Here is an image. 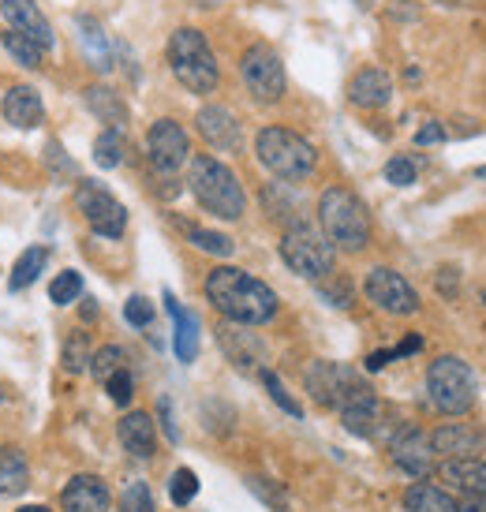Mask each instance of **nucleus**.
<instances>
[{
    "label": "nucleus",
    "mask_w": 486,
    "mask_h": 512,
    "mask_svg": "<svg viewBox=\"0 0 486 512\" xmlns=\"http://www.w3.org/2000/svg\"><path fill=\"white\" fill-rule=\"evenodd\" d=\"M483 303H486V296H483Z\"/></svg>",
    "instance_id": "54"
},
{
    "label": "nucleus",
    "mask_w": 486,
    "mask_h": 512,
    "mask_svg": "<svg viewBox=\"0 0 486 512\" xmlns=\"http://www.w3.org/2000/svg\"><path fill=\"white\" fill-rule=\"evenodd\" d=\"M0 400H4V393H0Z\"/></svg>",
    "instance_id": "53"
},
{
    "label": "nucleus",
    "mask_w": 486,
    "mask_h": 512,
    "mask_svg": "<svg viewBox=\"0 0 486 512\" xmlns=\"http://www.w3.org/2000/svg\"><path fill=\"white\" fill-rule=\"evenodd\" d=\"M363 292H367V299H371L374 307H382L386 314H415L419 311V296H415V288L404 281L401 273L386 270V266H378V270L367 273Z\"/></svg>",
    "instance_id": "11"
},
{
    "label": "nucleus",
    "mask_w": 486,
    "mask_h": 512,
    "mask_svg": "<svg viewBox=\"0 0 486 512\" xmlns=\"http://www.w3.org/2000/svg\"><path fill=\"white\" fill-rule=\"evenodd\" d=\"M442 139H445V128H442V124H427V128L415 135V143H419V146L442 143Z\"/></svg>",
    "instance_id": "43"
},
{
    "label": "nucleus",
    "mask_w": 486,
    "mask_h": 512,
    "mask_svg": "<svg viewBox=\"0 0 486 512\" xmlns=\"http://www.w3.org/2000/svg\"><path fill=\"white\" fill-rule=\"evenodd\" d=\"M389 98H393V79L382 68H363L348 83V101L359 109H382Z\"/></svg>",
    "instance_id": "19"
},
{
    "label": "nucleus",
    "mask_w": 486,
    "mask_h": 512,
    "mask_svg": "<svg viewBox=\"0 0 486 512\" xmlns=\"http://www.w3.org/2000/svg\"><path fill=\"white\" fill-rule=\"evenodd\" d=\"M206 299L236 326H262L277 314V292L236 266H217L206 277Z\"/></svg>",
    "instance_id": "1"
},
{
    "label": "nucleus",
    "mask_w": 486,
    "mask_h": 512,
    "mask_svg": "<svg viewBox=\"0 0 486 512\" xmlns=\"http://www.w3.org/2000/svg\"><path fill=\"white\" fill-rule=\"evenodd\" d=\"M86 109L98 116L101 124H109V131H120L128 124V105L109 86H86Z\"/></svg>",
    "instance_id": "25"
},
{
    "label": "nucleus",
    "mask_w": 486,
    "mask_h": 512,
    "mask_svg": "<svg viewBox=\"0 0 486 512\" xmlns=\"http://www.w3.org/2000/svg\"><path fill=\"white\" fill-rule=\"evenodd\" d=\"M247 486H251V490H255V494L262 501H270V505L277 512L285 509V494H281V490H277V486H273L270 479H255V475H251V479H247Z\"/></svg>",
    "instance_id": "42"
},
{
    "label": "nucleus",
    "mask_w": 486,
    "mask_h": 512,
    "mask_svg": "<svg viewBox=\"0 0 486 512\" xmlns=\"http://www.w3.org/2000/svg\"><path fill=\"white\" fill-rule=\"evenodd\" d=\"M262 385H266V389H270V397H273V404H277V408H285L288 415H296V419H300V404H296V400L288 397L285 393V385H281V378H277V374H273V370H266L262 367Z\"/></svg>",
    "instance_id": "38"
},
{
    "label": "nucleus",
    "mask_w": 486,
    "mask_h": 512,
    "mask_svg": "<svg viewBox=\"0 0 486 512\" xmlns=\"http://www.w3.org/2000/svg\"><path fill=\"white\" fill-rule=\"evenodd\" d=\"M169 68L180 79V86H187L191 94H210L217 79H221L214 49L206 42V34L195 27H180L169 38Z\"/></svg>",
    "instance_id": "5"
},
{
    "label": "nucleus",
    "mask_w": 486,
    "mask_h": 512,
    "mask_svg": "<svg viewBox=\"0 0 486 512\" xmlns=\"http://www.w3.org/2000/svg\"><path fill=\"white\" fill-rule=\"evenodd\" d=\"M438 292H442V296H457V270L438 273Z\"/></svg>",
    "instance_id": "44"
},
{
    "label": "nucleus",
    "mask_w": 486,
    "mask_h": 512,
    "mask_svg": "<svg viewBox=\"0 0 486 512\" xmlns=\"http://www.w3.org/2000/svg\"><path fill=\"white\" fill-rule=\"evenodd\" d=\"M30 486V464L27 456L12 449V445H4L0 449V498H15V494H23Z\"/></svg>",
    "instance_id": "26"
},
{
    "label": "nucleus",
    "mask_w": 486,
    "mask_h": 512,
    "mask_svg": "<svg viewBox=\"0 0 486 512\" xmlns=\"http://www.w3.org/2000/svg\"><path fill=\"white\" fill-rule=\"evenodd\" d=\"M479 176H486V169H479Z\"/></svg>",
    "instance_id": "52"
},
{
    "label": "nucleus",
    "mask_w": 486,
    "mask_h": 512,
    "mask_svg": "<svg viewBox=\"0 0 486 512\" xmlns=\"http://www.w3.org/2000/svg\"><path fill=\"white\" fill-rule=\"evenodd\" d=\"M457 512H486V494H468L457 505Z\"/></svg>",
    "instance_id": "47"
},
{
    "label": "nucleus",
    "mask_w": 486,
    "mask_h": 512,
    "mask_svg": "<svg viewBox=\"0 0 486 512\" xmlns=\"http://www.w3.org/2000/svg\"><path fill=\"white\" fill-rule=\"evenodd\" d=\"M199 494V475L191 468H180L176 475L169 479V498L172 505H187V501Z\"/></svg>",
    "instance_id": "36"
},
{
    "label": "nucleus",
    "mask_w": 486,
    "mask_h": 512,
    "mask_svg": "<svg viewBox=\"0 0 486 512\" xmlns=\"http://www.w3.org/2000/svg\"><path fill=\"white\" fill-rule=\"evenodd\" d=\"M45 262H49V247H27L23 255L15 258L12 277H8V288H12V292H23V288H30L45 273Z\"/></svg>",
    "instance_id": "28"
},
{
    "label": "nucleus",
    "mask_w": 486,
    "mask_h": 512,
    "mask_svg": "<svg viewBox=\"0 0 486 512\" xmlns=\"http://www.w3.org/2000/svg\"><path fill=\"white\" fill-rule=\"evenodd\" d=\"M199 135L206 143L214 146V150H240V124H236V116L229 109H221V105H206L199 109Z\"/></svg>",
    "instance_id": "17"
},
{
    "label": "nucleus",
    "mask_w": 486,
    "mask_h": 512,
    "mask_svg": "<svg viewBox=\"0 0 486 512\" xmlns=\"http://www.w3.org/2000/svg\"><path fill=\"white\" fill-rule=\"evenodd\" d=\"M105 393L113 397V404H131V397H135V382H131V370H116L113 378L105 382Z\"/></svg>",
    "instance_id": "39"
},
{
    "label": "nucleus",
    "mask_w": 486,
    "mask_h": 512,
    "mask_svg": "<svg viewBox=\"0 0 486 512\" xmlns=\"http://www.w3.org/2000/svg\"><path fill=\"white\" fill-rule=\"evenodd\" d=\"M75 206L83 210L86 225L94 228L98 236H105V240L124 236V228H128V210H124L105 187L94 184V180H79V187H75Z\"/></svg>",
    "instance_id": "10"
},
{
    "label": "nucleus",
    "mask_w": 486,
    "mask_h": 512,
    "mask_svg": "<svg viewBox=\"0 0 486 512\" xmlns=\"http://www.w3.org/2000/svg\"><path fill=\"white\" fill-rule=\"evenodd\" d=\"M0 12H4V19L12 23L15 34H23V38L38 45L42 53H49V49L57 45L49 19H45L42 8H38L34 0H4V4H0Z\"/></svg>",
    "instance_id": "14"
},
{
    "label": "nucleus",
    "mask_w": 486,
    "mask_h": 512,
    "mask_svg": "<svg viewBox=\"0 0 486 512\" xmlns=\"http://www.w3.org/2000/svg\"><path fill=\"white\" fill-rule=\"evenodd\" d=\"M79 292H83V277L75 270H64L53 277V285H49V299L57 303V307H68V303H75L79 299Z\"/></svg>",
    "instance_id": "33"
},
{
    "label": "nucleus",
    "mask_w": 486,
    "mask_h": 512,
    "mask_svg": "<svg viewBox=\"0 0 486 512\" xmlns=\"http://www.w3.org/2000/svg\"><path fill=\"white\" fill-rule=\"evenodd\" d=\"M389 453L397 460V468H404L408 475L423 479L434 471V449H430V438L419 427H401L389 441Z\"/></svg>",
    "instance_id": "13"
},
{
    "label": "nucleus",
    "mask_w": 486,
    "mask_h": 512,
    "mask_svg": "<svg viewBox=\"0 0 486 512\" xmlns=\"http://www.w3.org/2000/svg\"><path fill=\"white\" fill-rule=\"evenodd\" d=\"M158 412H161V419H165V434H169V441H176V427H172V419H169V400H161Z\"/></svg>",
    "instance_id": "49"
},
{
    "label": "nucleus",
    "mask_w": 486,
    "mask_h": 512,
    "mask_svg": "<svg viewBox=\"0 0 486 512\" xmlns=\"http://www.w3.org/2000/svg\"><path fill=\"white\" fill-rule=\"evenodd\" d=\"M404 509L408 512H457V501L449 498L442 486L415 483L404 490Z\"/></svg>",
    "instance_id": "27"
},
{
    "label": "nucleus",
    "mask_w": 486,
    "mask_h": 512,
    "mask_svg": "<svg viewBox=\"0 0 486 512\" xmlns=\"http://www.w3.org/2000/svg\"><path fill=\"white\" fill-rule=\"evenodd\" d=\"M307 389H311V397L322 408H337V412H348V408L378 400L371 385L363 382L352 367H344V363H315V367L307 370Z\"/></svg>",
    "instance_id": "7"
},
{
    "label": "nucleus",
    "mask_w": 486,
    "mask_h": 512,
    "mask_svg": "<svg viewBox=\"0 0 486 512\" xmlns=\"http://www.w3.org/2000/svg\"><path fill=\"white\" fill-rule=\"evenodd\" d=\"M217 341H221V348H225V356L236 363L240 370H251L262 363V341H258L255 333H247V329H240L236 322H229V326H221V333H217Z\"/></svg>",
    "instance_id": "20"
},
{
    "label": "nucleus",
    "mask_w": 486,
    "mask_h": 512,
    "mask_svg": "<svg viewBox=\"0 0 486 512\" xmlns=\"http://www.w3.org/2000/svg\"><path fill=\"white\" fill-rule=\"evenodd\" d=\"M165 307H169L172 322H176V356H180V363H191L199 356V318L184 311L172 292H165Z\"/></svg>",
    "instance_id": "24"
},
{
    "label": "nucleus",
    "mask_w": 486,
    "mask_h": 512,
    "mask_svg": "<svg viewBox=\"0 0 486 512\" xmlns=\"http://www.w3.org/2000/svg\"><path fill=\"white\" fill-rule=\"evenodd\" d=\"M60 363H64V370H68V374H83V370L90 367V348H86L83 333H75V337H68V341H64Z\"/></svg>",
    "instance_id": "34"
},
{
    "label": "nucleus",
    "mask_w": 486,
    "mask_h": 512,
    "mask_svg": "<svg viewBox=\"0 0 486 512\" xmlns=\"http://www.w3.org/2000/svg\"><path fill=\"white\" fill-rule=\"evenodd\" d=\"M109 505H113V494L98 475H75L60 490V509L64 512H109Z\"/></svg>",
    "instance_id": "15"
},
{
    "label": "nucleus",
    "mask_w": 486,
    "mask_h": 512,
    "mask_svg": "<svg viewBox=\"0 0 486 512\" xmlns=\"http://www.w3.org/2000/svg\"><path fill=\"white\" fill-rule=\"evenodd\" d=\"M146 154H150V165L161 172V176H172L191 154V143H187V131L176 124V120H158L150 135H146Z\"/></svg>",
    "instance_id": "12"
},
{
    "label": "nucleus",
    "mask_w": 486,
    "mask_h": 512,
    "mask_svg": "<svg viewBox=\"0 0 486 512\" xmlns=\"http://www.w3.org/2000/svg\"><path fill=\"white\" fill-rule=\"evenodd\" d=\"M341 419L352 434H359V438H374V434H378V400H374V404L348 408V412H341Z\"/></svg>",
    "instance_id": "31"
},
{
    "label": "nucleus",
    "mask_w": 486,
    "mask_h": 512,
    "mask_svg": "<svg viewBox=\"0 0 486 512\" xmlns=\"http://www.w3.org/2000/svg\"><path fill=\"white\" fill-rule=\"evenodd\" d=\"M281 258L292 273H300L307 281H322L333 273V243L307 225H296L281 240Z\"/></svg>",
    "instance_id": "8"
},
{
    "label": "nucleus",
    "mask_w": 486,
    "mask_h": 512,
    "mask_svg": "<svg viewBox=\"0 0 486 512\" xmlns=\"http://www.w3.org/2000/svg\"><path fill=\"white\" fill-rule=\"evenodd\" d=\"M75 30H79V42H83V53H86V60H90V68L109 72V68H113V45H109L105 27H101L94 15H79V19H75Z\"/></svg>",
    "instance_id": "22"
},
{
    "label": "nucleus",
    "mask_w": 486,
    "mask_h": 512,
    "mask_svg": "<svg viewBox=\"0 0 486 512\" xmlns=\"http://www.w3.org/2000/svg\"><path fill=\"white\" fill-rule=\"evenodd\" d=\"M322 296L333 299V307H348L352 292H348V285H337V288H322Z\"/></svg>",
    "instance_id": "45"
},
{
    "label": "nucleus",
    "mask_w": 486,
    "mask_h": 512,
    "mask_svg": "<svg viewBox=\"0 0 486 512\" xmlns=\"http://www.w3.org/2000/svg\"><path fill=\"white\" fill-rule=\"evenodd\" d=\"M0 113H4V120H8L12 128L30 131L45 120V105H42V98H38V90H34V86H12V90L4 94Z\"/></svg>",
    "instance_id": "18"
},
{
    "label": "nucleus",
    "mask_w": 486,
    "mask_h": 512,
    "mask_svg": "<svg viewBox=\"0 0 486 512\" xmlns=\"http://www.w3.org/2000/svg\"><path fill=\"white\" fill-rule=\"evenodd\" d=\"M120 512H154V494L146 483H128L120 494Z\"/></svg>",
    "instance_id": "37"
},
{
    "label": "nucleus",
    "mask_w": 486,
    "mask_h": 512,
    "mask_svg": "<svg viewBox=\"0 0 486 512\" xmlns=\"http://www.w3.org/2000/svg\"><path fill=\"white\" fill-rule=\"evenodd\" d=\"M240 75H243L247 94H251L258 105H277V101L285 98V86H288L285 64H281V57H277L266 42H255L243 53Z\"/></svg>",
    "instance_id": "9"
},
{
    "label": "nucleus",
    "mask_w": 486,
    "mask_h": 512,
    "mask_svg": "<svg viewBox=\"0 0 486 512\" xmlns=\"http://www.w3.org/2000/svg\"><path fill=\"white\" fill-rule=\"evenodd\" d=\"M15 512H49L45 505H23V509H15Z\"/></svg>",
    "instance_id": "51"
},
{
    "label": "nucleus",
    "mask_w": 486,
    "mask_h": 512,
    "mask_svg": "<svg viewBox=\"0 0 486 512\" xmlns=\"http://www.w3.org/2000/svg\"><path fill=\"white\" fill-rule=\"evenodd\" d=\"M318 221H322V236L341 251H363L371 243V214L348 187H329L318 202Z\"/></svg>",
    "instance_id": "3"
},
{
    "label": "nucleus",
    "mask_w": 486,
    "mask_h": 512,
    "mask_svg": "<svg viewBox=\"0 0 486 512\" xmlns=\"http://www.w3.org/2000/svg\"><path fill=\"white\" fill-rule=\"evenodd\" d=\"M124 363H128L124 348H116V344H105V348H98V352L90 356V374H94V378L105 385L116 374V370H124Z\"/></svg>",
    "instance_id": "29"
},
{
    "label": "nucleus",
    "mask_w": 486,
    "mask_h": 512,
    "mask_svg": "<svg viewBox=\"0 0 486 512\" xmlns=\"http://www.w3.org/2000/svg\"><path fill=\"white\" fill-rule=\"evenodd\" d=\"M442 483L457 486L464 494H486V460L483 456H460V460H445L442 468Z\"/></svg>",
    "instance_id": "21"
},
{
    "label": "nucleus",
    "mask_w": 486,
    "mask_h": 512,
    "mask_svg": "<svg viewBox=\"0 0 486 512\" xmlns=\"http://www.w3.org/2000/svg\"><path fill=\"white\" fill-rule=\"evenodd\" d=\"M393 359H397L393 348H389V352H371V356H367V370H382V367H389Z\"/></svg>",
    "instance_id": "46"
},
{
    "label": "nucleus",
    "mask_w": 486,
    "mask_h": 512,
    "mask_svg": "<svg viewBox=\"0 0 486 512\" xmlns=\"http://www.w3.org/2000/svg\"><path fill=\"white\" fill-rule=\"evenodd\" d=\"M0 42H4V49H8V53L15 57V64H23V68H42V49H38L34 42H27L23 34L8 30Z\"/></svg>",
    "instance_id": "32"
},
{
    "label": "nucleus",
    "mask_w": 486,
    "mask_h": 512,
    "mask_svg": "<svg viewBox=\"0 0 486 512\" xmlns=\"http://www.w3.org/2000/svg\"><path fill=\"white\" fill-rule=\"evenodd\" d=\"M430 449L434 453L460 460V456H479L486 449V434L472 423H445L430 434Z\"/></svg>",
    "instance_id": "16"
},
{
    "label": "nucleus",
    "mask_w": 486,
    "mask_h": 512,
    "mask_svg": "<svg viewBox=\"0 0 486 512\" xmlns=\"http://www.w3.org/2000/svg\"><path fill=\"white\" fill-rule=\"evenodd\" d=\"M187 184H191V195L199 199V206L206 214L225 217V221H240L243 210H247V195H243L236 172L229 165H221L217 157L210 154L191 157Z\"/></svg>",
    "instance_id": "2"
},
{
    "label": "nucleus",
    "mask_w": 486,
    "mask_h": 512,
    "mask_svg": "<svg viewBox=\"0 0 486 512\" xmlns=\"http://www.w3.org/2000/svg\"><path fill=\"white\" fill-rule=\"evenodd\" d=\"M94 161H98L101 169H116L124 161V135L109 128L101 131L98 139H94Z\"/></svg>",
    "instance_id": "30"
},
{
    "label": "nucleus",
    "mask_w": 486,
    "mask_h": 512,
    "mask_svg": "<svg viewBox=\"0 0 486 512\" xmlns=\"http://www.w3.org/2000/svg\"><path fill=\"white\" fill-rule=\"evenodd\" d=\"M124 318H128L131 326H150L154 322V307H150V299H143V296H131L128 303H124Z\"/></svg>",
    "instance_id": "41"
},
{
    "label": "nucleus",
    "mask_w": 486,
    "mask_h": 512,
    "mask_svg": "<svg viewBox=\"0 0 486 512\" xmlns=\"http://www.w3.org/2000/svg\"><path fill=\"white\" fill-rule=\"evenodd\" d=\"M419 348H423V341H419V337H408V341L404 344H397V348H393V352H397V356H412V352H419Z\"/></svg>",
    "instance_id": "48"
},
{
    "label": "nucleus",
    "mask_w": 486,
    "mask_h": 512,
    "mask_svg": "<svg viewBox=\"0 0 486 512\" xmlns=\"http://www.w3.org/2000/svg\"><path fill=\"white\" fill-rule=\"evenodd\" d=\"M255 154H258V161H262V169H270L277 180H288V184L307 180L318 165L315 146L288 128H262L258 131Z\"/></svg>",
    "instance_id": "4"
},
{
    "label": "nucleus",
    "mask_w": 486,
    "mask_h": 512,
    "mask_svg": "<svg viewBox=\"0 0 486 512\" xmlns=\"http://www.w3.org/2000/svg\"><path fill=\"white\" fill-rule=\"evenodd\" d=\"M116 434H120V445L128 449L131 456H154V445H158V434H154V419L146 412H128L124 419H120V427H116Z\"/></svg>",
    "instance_id": "23"
},
{
    "label": "nucleus",
    "mask_w": 486,
    "mask_h": 512,
    "mask_svg": "<svg viewBox=\"0 0 486 512\" xmlns=\"http://www.w3.org/2000/svg\"><path fill=\"white\" fill-rule=\"evenodd\" d=\"M191 4H199V8H217L221 0H191Z\"/></svg>",
    "instance_id": "50"
},
{
    "label": "nucleus",
    "mask_w": 486,
    "mask_h": 512,
    "mask_svg": "<svg viewBox=\"0 0 486 512\" xmlns=\"http://www.w3.org/2000/svg\"><path fill=\"white\" fill-rule=\"evenodd\" d=\"M427 393L434 400V408L445 415H464L472 412L479 382H475V370L457 356L434 359L427 370Z\"/></svg>",
    "instance_id": "6"
},
{
    "label": "nucleus",
    "mask_w": 486,
    "mask_h": 512,
    "mask_svg": "<svg viewBox=\"0 0 486 512\" xmlns=\"http://www.w3.org/2000/svg\"><path fill=\"white\" fill-rule=\"evenodd\" d=\"M191 243L206 251V255H217V258H229L232 255V240L225 232H210V228H191Z\"/></svg>",
    "instance_id": "35"
},
{
    "label": "nucleus",
    "mask_w": 486,
    "mask_h": 512,
    "mask_svg": "<svg viewBox=\"0 0 486 512\" xmlns=\"http://www.w3.org/2000/svg\"><path fill=\"white\" fill-rule=\"evenodd\" d=\"M386 180L393 187H412L415 184V161H408V157H393L386 165Z\"/></svg>",
    "instance_id": "40"
}]
</instances>
